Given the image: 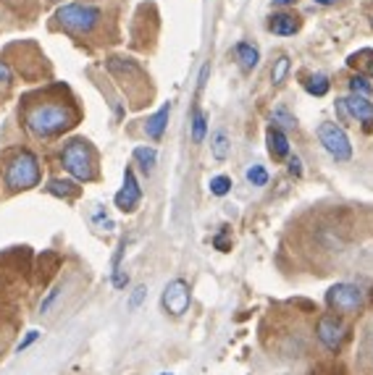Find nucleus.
Instances as JSON below:
<instances>
[{
	"instance_id": "f257e3e1",
	"label": "nucleus",
	"mask_w": 373,
	"mask_h": 375,
	"mask_svg": "<svg viewBox=\"0 0 373 375\" xmlns=\"http://www.w3.org/2000/svg\"><path fill=\"white\" fill-rule=\"evenodd\" d=\"M19 121L32 140L47 142L74 129L82 121V108L66 84H47L22 97Z\"/></svg>"
},
{
	"instance_id": "f03ea898",
	"label": "nucleus",
	"mask_w": 373,
	"mask_h": 375,
	"mask_svg": "<svg viewBox=\"0 0 373 375\" xmlns=\"http://www.w3.org/2000/svg\"><path fill=\"white\" fill-rule=\"evenodd\" d=\"M105 22H108V13L103 11V6H92L85 0L61 6L53 13L55 27H61L64 32L71 34L74 40H82V43H108Z\"/></svg>"
},
{
	"instance_id": "7ed1b4c3",
	"label": "nucleus",
	"mask_w": 373,
	"mask_h": 375,
	"mask_svg": "<svg viewBox=\"0 0 373 375\" xmlns=\"http://www.w3.org/2000/svg\"><path fill=\"white\" fill-rule=\"evenodd\" d=\"M40 182H43V166L29 147H8L0 152V184L6 194L34 189Z\"/></svg>"
},
{
	"instance_id": "20e7f679",
	"label": "nucleus",
	"mask_w": 373,
	"mask_h": 375,
	"mask_svg": "<svg viewBox=\"0 0 373 375\" xmlns=\"http://www.w3.org/2000/svg\"><path fill=\"white\" fill-rule=\"evenodd\" d=\"M58 161L64 166V171L77 182L89 184L100 179L98 150L85 137H74V140L64 142V147L58 152Z\"/></svg>"
},
{
	"instance_id": "39448f33",
	"label": "nucleus",
	"mask_w": 373,
	"mask_h": 375,
	"mask_svg": "<svg viewBox=\"0 0 373 375\" xmlns=\"http://www.w3.org/2000/svg\"><path fill=\"white\" fill-rule=\"evenodd\" d=\"M365 304V291L358 284H334L326 289V307L337 315H355Z\"/></svg>"
},
{
	"instance_id": "423d86ee",
	"label": "nucleus",
	"mask_w": 373,
	"mask_h": 375,
	"mask_svg": "<svg viewBox=\"0 0 373 375\" xmlns=\"http://www.w3.org/2000/svg\"><path fill=\"white\" fill-rule=\"evenodd\" d=\"M316 339L321 341L323 349L337 354L342 352L344 341L350 339V328H347V323L342 321V315H337V312H323L319 321H316Z\"/></svg>"
},
{
	"instance_id": "0eeeda50",
	"label": "nucleus",
	"mask_w": 373,
	"mask_h": 375,
	"mask_svg": "<svg viewBox=\"0 0 373 375\" xmlns=\"http://www.w3.org/2000/svg\"><path fill=\"white\" fill-rule=\"evenodd\" d=\"M319 142L323 145V150L329 152L334 161L347 163L352 158V145L344 126L334 124V121H323L319 124Z\"/></svg>"
},
{
	"instance_id": "6e6552de",
	"label": "nucleus",
	"mask_w": 373,
	"mask_h": 375,
	"mask_svg": "<svg viewBox=\"0 0 373 375\" xmlns=\"http://www.w3.org/2000/svg\"><path fill=\"white\" fill-rule=\"evenodd\" d=\"M192 304V286L186 279H171L166 284V289L161 291V310L171 318H182L186 315Z\"/></svg>"
},
{
	"instance_id": "1a4fd4ad",
	"label": "nucleus",
	"mask_w": 373,
	"mask_h": 375,
	"mask_svg": "<svg viewBox=\"0 0 373 375\" xmlns=\"http://www.w3.org/2000/svg\"><path fill=\"white\" fill-rule=\"evenodd\" d=\"M105 68L110 71V76L119 82L124 89H126V95H134V84L142 87L147 82V74L142 71V66L132 61V58H124V55H110L108 61H105Z\"/></svg>"
},
{
	"instance_id": "9d476101",
	"label": "nucleus",
	"mask_w": 373,
	"mask_h": 375,
	"mask_svg": "<svg viewBox=\"0 0 373 375\" xmlns=\"http://www.w3.org/2000/svg\"><path fill=\"white\" fill-rule=\"evenodd\" d=\"M140 203H142V186L137 182L132 166H126L124 168V184H121V189L113 197V205L119 207L121 213H134L140 207Z\"/></svg>"
},
{
	"instance_id": "9b49d317",
	"label": "nucleus",
	"mask_w": 373,
	"mask_h": 375,
	"mask_svg": "<svg viewBox=\"0 0 373 375\" xmlns=\"http://www.w3.org/2000/svg\"><path fill=\"white\" fill-rule=\"evenodd\" d=\"M344 103H347V108H350L352 121H363V124H365V131H371L373 129V103L371 100L363 95H350V97H344Z\"/></svg>"
},
{
	"instance_id": "f8f14e48",
	"label": "nucleus",
	"mask_w": 373,
	"mask_h": 375,
	"mask_svg": "<svg viewBox=\"0 0 373 375\" xmlns=\"http://www.w3.org/2000/svg\"><path fill=\"white\" fill-rule=\"evenodd\" d=\"M300 16L292 11H284V13H274L271 19H268V29L279 37H292V34L300 32Z\"/></svg>"
},
{
	"instance_id": "ddd939ff",
	"label": "nucleus",
	"mask_w": 373,
	"mask_h": 375,
	"mask_svg": "<svg viewBox=\"0 0 373 375\" xmlns=\"http://www.w3.org/2000/svg\"><path fill=\"white\" fill-rule=\"evenodd\" d=\"M168 113H171V103H166V105L158 108V113L145 121V134L150 137V140H163L166 134V126H168Z\"/></svg>"
},
{
	"instance_id": "4468645a",
	"label": "nucleus",
	"mask_w": 373,
	"mask_h": 375,
	"mask_svg": "<svg viewBox=\"0 0 373 375\" xmlns=\"http://www.w3.org/2000/svg\"><path fill=\"white\" fill-rule=\"evenodd\" d=\"M265 147L271 152L274 161H286L289 158V140L281 129L276 126H268V134H265Z\"/></svg>"
},
{
	"instance_id": "2eb2a0df",
	"label": "nucleus",
	"mask_w": 373,
	"mask_h": 375,
	"mask_svg": "<svg viewBox=\"0 0 373 375\" xmlns=\"http://www.w3.org/2000/svg\"><path fill=\"white\" fill-rule=\"evenodd\" d=\"M234 55H237V64H240L242 71H253L255 66H258V61H261V50L253 43H237Z\"/></svg>"
},
{
	"instance_id": "dca6fc26",
	"label": "nucleus",
	"mask_w": 373,
	"mask_h": 375,
	"mask_svg": "<svg viewBox=\"0 0 373 375\" xmlns=\"http://www.w3.org/2000/svg\"><path fill=\"white\" fill-rule=\"evenodd\" d=\"M229 152H231L229 134H226V131H216V134L210 137V155H213V161L224 163L229 158Z\"/></svg>"
},
{
	"instance_id": "f3484780",
	"label": "nucleus",
	"mask_w": 373,
	"mask_h": 375,
	"mask_svg": "<svg viewBox=\"0 0 373 375\" xmlns=\"http://www.w3.org/2000/svg\"><path fill=\"white\" fill-rule=\"evenodd\" d=\"M47 192L53 194V197H61V200H74L79 194V186L71 179H50Z\"/></svg>"
},
{
	"instance_id": "a211bd4d",
	"label": "nucleus",
	"mask_w": 373,
	"mask_h": 375,
	"mask_svg": "<svg viewBox=\"0 0 373 375\" xmlns=\"http://www.w3.org/2000/svg\"><path fill=\"white\" fill-rule=\"evenodd\" d=\"M205 137H208V113L195 105L192 108V142L200 145Z\"/></svg>"
},
{
	"instance_id": "6ab92c4d",
	"label": "nucleus",
	"mask_w": 373,
	"mask_h": 375,
	"mask_svg": "<svg viewBox=\"0 0 373 375\" xmlns=\"http://www.w3.org/2000/svg\"><path fill=\"white\" fill-rule=\"evenodd\" d=\"M134 163L142 168V173L147 176V173H153L155 168V161H158V152H155V147H145V145H140V147H134Z\"/></svg>"
},
{
	"instance_id": "aec40b11",
	"label": "nucleus",
	"mask_w": 373,
	"mask_h": 375,
	"mask_svg": "<svg viewBox=\"0 0 373 375\" xmlns=\"http://www.w3.org/2000/svg\"><path fill=\"white\" fill-rule=\"evenodd\" d=\"M292 71V61L286 58V55H279L274 61V66H271V84H284V79H286V74Z\"/></svg>"
},
{
	"instance_id": "412c9836",
	"label": "nucleus",
	"mask_w": 373,
	"mask_h": 375,
	"mask_svg": "<svg viewBox=\"0 0 373 375\" xmlns=\"http://www.w3.org/2000/svg\"><path fill=\"white\" fill-rule=\"evenodd\" d=\"M305 89H307V92H310L313 97H326V95H329V89H331V82H329V79H326L323 74L307 76Z\"/></svg>"
},
{
	"instance_id": "4be33fe9",
	"label": "nucleus",
	"mask_w": 373,
	"mask_h": 375,
	"mask_svg": "<svg viewBox=\"0 0 373 375\" xmlns=\"http://www.w3.org/2000/svg\"><path fill=\"white\" fill-rule=\"evenodd\" d=\"M347 84H350L352 95H363V97L373 95V84H371V79H368L365 74H352Z\"/></svg>"
},
{
	"instance_id": "5701e85b",
	"label": "nucleus",
	"mask_w": 373,
	"mask_h": 375,
	"mask_svg": "<svg viewBox=\"0 0 373 375\" xmlns=\"http://www.w3.org/2000/svg\"><path fill=\"white\" fill-rule=\"evenodd\" d=\"M11 87H13V71L11 66L6 64L3 58H0V103L6 100V97L11 95Z\"/></svg>"
},
{
	"instance_id": "b1692460",
	"label": "nucleus",
	"mask_w": 373,
	"mask_h": 375,
	"mask_svg": "<svg viewBox=\"0 0 373 375\" xmlns=\"http://www.w3.org/2000/svg\"><path fill=\"white\" fill-rule=\"evenodd\" d=\"M271 121H274V124H271V126H276V129H295L297 126V121H295V116H289V113H286V108H274V110H271Z\"/></svg>"
},
{
	"instance_id": "393cba45",
	"label": "nucleus",
	"mask_w": 373,
	"mask_h": 375,
	"mask_svg": "<svg viewBox=\"0 0 373 375\" xmlns=\"http://www.w3.org/2000/svg\"><path fill=\"white\" fill-rule=\"evenodd\" d=\"M231 176H213L210 179V194H216V197H226V194L231 192Z\"/></svg>"
},
{
	"instance_id": "a878e982",
	"label": "nucleus",
	"mask_w": 373,
	"mask_h": 375,
	"mask_svg": "<svg viewBox=\"0 0 373 375\" xmlns=\"http://www.w3.org/2000/svg\"><path fill=\"white\" fill-rule=\"evenodd\" d=\"M247 182L253 184V186H265V184H268V171H265V166H261V163L250 166V168H247Z\"/></svg>"
},
{
	"instance_id": "bb28decb",
	"label": "nucleus",
	"mask_w": 373,
	"mask_h": 375,
	"mask_svg": "<svg viewBox=\"0 0 373 375\" xmlns=\"http://www.w3.org/2000/svg\"><path fill=\"white\" fill-rule=\"evenodd\" d=\"M61 291H64V286L61 284H55L53 289L45 294V300L40 302V315H47V312L53 310V304L58 302V297H61Z\"/></svg>"
},
{
	"instance_id": "cd10ccee",
	"label": "nucleus",
	"mask_w": 373,
	"mask_h": 375,
	"mask_svg": "<svg viewBox=\"0 0 373 375\" xmlns=\"http://www.w3.org/2000/svg\"><path fill=\"white\" fill-rule=\"evenodd\" d=\"M110 284H113V289H124V286L129 284V273L121 268L110 270Z\"/></svg>"
},
{
	"instance_id": "c85d7f7f",
	"label": "nucleus",
	"mask_w": 373,
	"mask_h": 375,
	"mask_svg": "<svg viewBox=\"0 0 373 375\" xmlns=\"http://www.w3.org/2000/svg\"><path fill=\"white\" fill-rule=\"evenodd\" d=\"M145 300H147V286H137L132 291V297H129V310H137Z\"/></svg>"
},
{
	"instance_id": "c756f323",
	"label": "nucleus",
	"mask_w": 373,
	"mask_h": 375,
	"mask_svg": "<svg viewBox=\"0 0 373 375\" xmlns=\"http://www.w3.org/2000/svg\"><path fill=\"white\" fill-rule=\"evenodd\" d=\"M337 113H339V121L342 124H352V116H350V108H347V103H344V97H339L337 103Z\"/></svg>"
},
{
	"instance_id": "7c9ffc66",
	"label": "nucleus",
	"mask_w": 373,
	"mask_h": 375,
	"mask_svg": "<svg viewBox=\"0 0 373 375\" xmlns=\"http://www.w3.org/2000/svg\"><path fill=\"white\" fill-rule=\"evenodd\" d=\"M37 339H40V331H27L22 341L16 344V352H24V349H27V346H32Z\"/></svg>"
},
{
	"instance_id": "2f4dec72",
	"label": "nucleus",
	"mask_w": 373,
	"mask_h": 375,
	"mask_svg": "<svg viewBox=\"0 0 373 375\" xmlns=\"http://www.w3.org/2000/svg\"><path fill=\"white\" fill-rule=\"evenodd\" d=\"M286 168H289V173H292L295 179H300V176H302V161H300L297 155H292V158H286Z\"/></svg>"
},
{
	"instance_id": "473e14b6",
	"label": "nucleus",
	"mask_w": 373,
	"mask_h": 375,
	"mask_svg": "<svg viewBox=\"0 0 373 375\" xmlns=\"http://www.w3.org/2000/svg\"><path fill=\"white\" fill-rule=\"evenodd\" d=\"M226 231L229 228H221V234L213 239V244H216V249H221V252H229L231 247H229V242H226Z\"/></svg>"
},
{
	"instance_id": "72a5a7b5",
	"label": "nucleus",
	"mask_w": 373,
	"mask_h": 375,
	"mask_svg": "<svg viewBox=\"0 0 373 375\" xmlns=\"http://www.w3.org/2000/svg\"><path fill=\"white\" fill-rule=\"evenodd\" d=\"M208 76H210V66L205 64L203 68H200V76H198V95L205 89V82H208Z\"/></svg>"
},
{
	"instance_id": "f704fd0d",
	"label": "nucleus",
	"mask_w": 373,
	"mask_h": 375,
	"mask_svg": "<svg viewBox=\"0 0 373 375\" xmlns=\"http://www.w3.org/2000/svg\"><path fill=\"white\" fill-rule=\"evenodd\" d=\"M292 3H297V0H271L274 8H284V6H292Z\"/></svg>"
},
{
	"instance_id": "c9c22d12",
	"label": "nucleus",
	"mask_w": 373,
	"mask_h": 375,
	"mask_svg": "<svg viewBox=\"0 0 373 375\" xmlns=\"http://www.w3.org/2000/svg\"><path fill=\"white\" fill-rule=\"evenodd\" d=\"M316 3H319V6H334L337 0H316Z\"/></svg>"
},
{
	"instance_id": "e433bc0d",
	"label": "nucleus",
	"mask_w": 373,
	"mask_h": 375,
	"mask_svg": "<svg viewBox=\"0 0 373 375\" xmlns=\"http://www.w3.org/2000/svg\"><path fill=\"white\" fill-rule=\"evenodd\" d=\"M47 3H61V0H47Z\"/></svg>"
}]
</instances>
